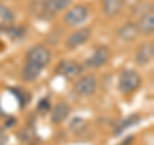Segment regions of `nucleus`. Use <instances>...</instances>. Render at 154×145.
<instances>
[{"instance_id": "423d86ee", "label": "nucleus", "mask_w": 154, "mask_h": 145, "mask_svg": "<svg viewBox=\"0 0 154 145\" xmlns=\"http://www.w3.org/2000/svg\"><path fill=\"white\" fill-rule=\"evenodd\" d=\"M55 72L58 75L63 76L66 80L73 81L77 77L82 75V66L79 64L75 60L67 59V60H60L58 67L55 68Z\"/></svg>"}, {"instance_id": "a211bd4d", "label": "nucleus", "mask_w": 154, "mask_h": 145, "mask_svg": "<svg viewBox=\"0 0 154 145\" xmlns=\"http://www.w3.org/2000/svg\"><path fill=\"white\" fill-rule=\"evenodd\" d=\"M49 109H50V103H49V99H41L40 101H38V104H37V110L40 112L41 114H45L46 112H49Z\"/></svg>"}, {"instance_id": "f8f14e48", "label": "nucleus", "mask_w": 154, "mask_h": 145, "mask_svg": "<svg viewBox=\"0 0 154 145\" xmlns=\"http://www.w3.org/2000/svg\"><path fill=\"white\" fill-rule=\"evenodd\" d=\"M42 68H44V67L33 63V62L27 60V63L25 64V67H23V69H22V80L27 81V82L36 80L37 77L40 76Z\"/></svg>"}, {"instance_id": "4468645a", "label": "nucleus", "mask_w": 154, "mask_h": 145, "mask_svg": "<svg viewBox=\"0 0 154 145\" xmlns=\"http://www.w3.org/2000/svg\"><path fill=\"white\" fill-rule=\"evenodd\" d=\"M103 12L107 17H114L122 11L123 0H102Z\"/></svg>"}, {"instance_id": "f03ea898", "label": "nucleus", "mask_w": 154, "mask_h": 145, "mask_svg": "<svg viewBox=\"0 0 154 145\" xmlns=\"http://www.w3.org/2000/svg\"><path fill=\"white\" fill-rule=\"evenodd\" d=\"M72 0H41L38 4V13L37 17L45 21H49L57 13L62 12L67 7H69Z\"/></svg>"}, {"instance_id": "2eb2a0df", "label": "nucleus", "mask_w": 154, "mask_h": 145, "mask_svg": "<svg viewBox=\"0 0 154 145\" xmlns=\"http://www.w3.org/2000/svg\"><path fill=\"white\" fill-rule=\"evenodd\" d=\"M13 23H14L13 12L4 4H0V32H5L7 28L12 26Z\"/></svg>"}, {"instance_id": "7ed1b4c3", "label": "nucleus", "mask_w": 154, "mask_h": 145, "mask_svg": "<svg viewBox=\"0 0 154 145\" xmlns=\"http://www.w3.org/2000/svg\"><path fill=\"white\" fill-rule=\"evenodd\" d=\"M96 86H98L96 77L94 75L89 73V75L81 76L80 79L75 82L73 90L76 91V94L80 96H91L95 93Z\"/></svg>"}, {"instance_id": "1a4fd4ad", "label": "nucleus", "mask_w": 154, "mask_h": 145, "mask_svg": "<svg viewBox=\"0 0 154 145\" xmlns=\"http://www.w3.org/2000/svg\"><path fill=\"white\" fill-rule=\"evenodd\" d=\"M154 57V46L152 41H145L137 48L135 54V62L139 66H146L153 60Z\"/></svg>"}, {"instance_id": "6e6552de", "label": "nucleus", "mask_w": 154, "mask_h": 145, "mask_svg": "<svg viewBox=\"0 0 154 145\" xmlns=\"http://www.w3.org/2000/svg\"><path fill=\"white\" fill-rule=\"evenodd\" d=\"M90 36H91L90 28L89 27H82V28H80V30L75 31L73 33H71V35L67 37L66 46L71 50L77 49V48H80L81 45H84L85 42L90 39Z\"/></svg>"}, {"instance_id": "0eeeda50", "label": "nucleus", "mask_w": 154, "mask_h": 145, "mask_svg": "<svg viewBox=\"0 0 154 145\" xmlns=\"http://www.w3.org/2000/svg\"><path fill=\"white\" fill-rule=\"evenodd\" d=\"M109 58H110L109 48L105 45H100L95 49L93 55H91L89 59H86L85 64L88 66L89 68H100V67H103L104 64L108 63Z\"/></svg>"}, {"instance_id": "9b49d317", "label": "nucleus", "mask_w": 154, "mask_h": 145, "mask_svg": "<svg viewBox=\"0 0 154 145\" xmlns=\"http://www.w3.org/2000/svg\"><path fill=\"white\" fill-rule=\"evenodd\" d=\"M136 25H137L139 32L140 33H143V35H152L154 31V13H153V11L141 14V16L139 17V21Z\"/></svg>"}, {"instance_id": "412c9836", "label": "nucleus", "mask_w": 154, "mask_h": 145, "mask_svg": "<svg viewBox=\"0 0 154 145\" xmlns=\"http://www.w3.org/2000/svg\"><path fill=\"white\" fill-rule=\"evenodd\" d=\"M3 48H4V44H3V42H2V41H0V51H2V50H3Z\"/></svg>"}, {"instance_id": "f3484780", "label": "nucleus", "mask_w": 154, "mask_h": 145, "mask_svg": "<svg viewBox=\"0 0 154 145\" xmlns=\"http://www.w3.org/2000/svg\"><path fill=\"white\" fill-rule=\"evenodd\" d=\"M11 90L13 91L14 96H17V99H18V101H19V105H21V108L28 104V101H30V95L27 94V91L22 90V89H18V88L11 89Z\"/></svg>"}, {"instance_id": "aec40b11", "label": "nucleus", "mask_w": 154, "mask_h": 145, "mask_svg": "<svg viewBox=\"0 0 154 145\" xmlns=\"http://www.w3.org/2000/svg\"><path fill=\"white\" fill-rule=\"evenodd\" d=\"M143 0H123V5H127L130 8H135V7H137L139 4H141Z\"/></svg>"}, {"instance_id": "ddd939ff", "label": "nucleus", "mask_w": 154, "mask_h": 145, "mask_svg": "<svg viewBox=\"0 0 154 145\" xmlns=\"http://www.w3.org/2000/svg\"><path fill=\"white\" fill-rule=\"evenodd\" d=\"M69 105L64 103V101H60V103H58L54 109H53V112H51V122L53 123H62L63 121L68 117V114H69Z\"/></svg>"}, {"instance_id": "f257e3e1", "label": "nucleus", "mask_w": 154, "mask_h": 145, "mask_svg": "<svg viewBox=\"0 0 154 145\" xmlns=\"http://www.w3.org/2000/svg\"><path fill=\"white\" fill-rule=\"evenodd\" d=\"M141 76L134 69H125L118 77V90L123 95L132 94L141 86Z\"/></svg>"}, {"instance_id": "20e7f679", "label": "nucleus", "mask_w": 154, "mask_h": 145, "mask_svg": "<svg viewBox=\"0 0 154 145\" xmlns=\"http://www.w3.org/2000/svg\"><path fill=\"white\" fill-rule=\"evenodd\" d=\"M88 17H89L88 7L82 5V4H77V5L71 8L69 11L64 14L63 21L67 26L76 27V26H80L81 23H84Z\"/></svg>"}, {"instance_id": "39448f33", "label": "nucleus", "mask_w": 154, "mask_h": 145, "mask_svg": "<svg viewBox=\"0 0 154 145\" xmlns=\"http://www.w3.org/2000/svg\"><path fill=\"white\" fill-rule=\"evenodd\" d=\"M27 60L33 62L41 67H46L51 60V53L45 45L37 44L28 49L27 53Z\"/></svg>"}, {"instance_id": "dca6fc26", "label": "nucleus", "mask_w": 154, "mask_h": 145, "mask_svg": "<svg viewBox=\"0 0 154 145\" xmlns=\"http://www.w3.org/2000/svg\"><path fill=\"white\" fill-rule=\"evenodd\" d=\"M139 121H140V116H137V114L130 116L128 118H126L121 125H119V127H117V131H116V134L119 135L122 131H125L127 127H131V126H134V125H136Z\"/></svg>"}, {"instance_id": "6ab92c4d", "label": "nucleus", "mask_w": 154, "mask_h": 145, "mask_svg": "<svg viewBox=\"0 0 154 145\" xmlns=\"http://www.w3.org/2000/svg\"><path fill=\"white\" fill-rule=\"evenodd\" d=\"M8 143V135L4 127H0V145H7Z\"/></svg>"}, {"instance_id": "9d476101", "label": "nucleus", "mask_w": 154, "mask_h": 145, "mask_svg": "<svg viewBox=\"0 0 154 145\" xmlns=\"http://www.w3.org/2000/svg\"><path fill=\"white\" fill-rule=\"evenodd\" d=\"M140 35L137 25L135 22H126L117 30V36L123 41H134Z\"/></svg>"}]
</instances>
